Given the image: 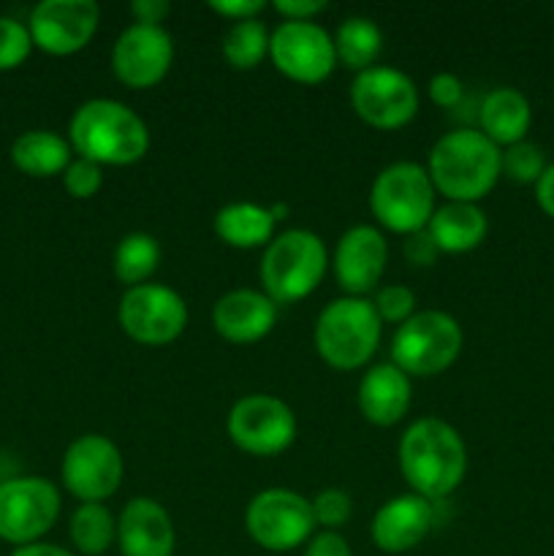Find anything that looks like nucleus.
<instances>
[{"mask_svg":"<svg viewBox=\"0 0 554 556\" xmlns=\"http://www.w3.org/2000/svg\"><path fill=\"white\" fill-rule=\"evenodd\" d=\"M400 472L413 494L443 500L459 489L467 472V448L462 434L443 418H418L400 438Z\"/></svg>","mask_w":554,"mask_h":556,"instance_id":"obj_1","label":"nucleus"},{"mask_svg":"<svg viewBox=\"0 0 554 556\" xmlns=\"http://www.w3.org/2000/svg\"><path fill=\"white\" fill-rule=\"evenodd\" d=\"M68 144L98 166H130L150 152V128L125 103L92 98L71 117Z\"/></svg>","mask_w":554,"mask_h":556,"instance_id":"obj_2","label":"nucleus"},{"mask_svg":"<svg viewBox=\"0 0 554 556\" xmlns=\"http://www.w3.org/2000/svg\"><path fill=\"white\" fill-rule=\"evenodd\" d=\"M500 147L481 130L456 128L435 141L429 152V179L435 193L462 204H478L492 193L500 174Z\"/></svg>","mask_w":554,"mask_h":556,"instance_id":"obj_3","label":"nucleus"},{"mask_svg":"<svg viewBox=\"0 0 554 556\" xmlns=\"http://www.w3.org/2000/svg\"><path fill=\"white\" fill-rule=\"evenodd\" d=\"M383 334V320L369 299L342 296L326 304L315 320V351L340 372H353L375 356Z\"/></svg>","mask_w":554,"mask_h":556,"instance_id":"obj_4","label":"nucleus"},{"mask_svg":"<svg viewBox=\"0 0 554 556\" xmlns=\"http://www.w3.org/2000/svg\"><path fill=\"white\" fill-rule=\"evenodd\" d=\"M329 266L326 244L307 228L282 231L266 244L261 258L264 293L275 304H293L307 299L320 286Z\"/></svg>","mask_w":554,"mask_h":556,"instance_id":"obj_5","label":"nucleus"},{"mask_svg":"<svg viewBox=\"0 0 554 556\" xmlns=\"http://www.w3.org/2000/svg\"><path fill=\"white\" fill-rule=\"evenodd\" d=\"M369 210L391 233L424 231L435 212V185L427 168L413 161L386 166L369 190Z\"/></svg>","mask_w":554,"mask_h":556,"instance_id":"obj_6","label":"nucleus"},{"mask_svg":"<svg viewBox=\"0 0 554 556\" xmlns=\"http://www.w3.org/2000/svg\"><path fill=\"white\" fill-rule=\"evenodd\" d=\"M462 353V329L443 309H424L396 326L391 337V364L411 378H435L451 369Z\"/></svg>","mask_w":554,"mask_h":556,"instance_id":"obj_7","label":"nucleus"},{"mask_svg":"<svg viewBox=\"0 0 554 556\" xmlns=\"http://www.w3.org/2000/svg\"><path fill=\"white\" fill-rule=\"evenodd\" d=\"M244 530L250 541L266 552H293L315 535L310 500L291 489H264L248 503Z\"/></svg>","mask_w":554,"mask_h":556,"instance_id":"obj_8","label":"nucleus"},{"mask_svg":"<svg viewBox=\"0 0 554 556\" xmlns=\"http://www.w3.org/2000/svg\"><path fill=\"white\" fill-rule=\"evenodd\" d=\"M228 440L250 456H280L297 440V416L272 394H250L234 402L226 418Z\"/></svg>","mask_w":554,"mask_h":556,"instance_id":"obj_9","label":"nucleus"},{"mask_svg":"<svg viewBox=\"0 0 554 556\" xmlns=\"http://www.w3.org/2000/svg\"><path fill=\"white\" fill-rule=\"evenodd\" d=\"M117 324L139 345L161 348L188 326V304L177 291L158 282L128 288L117 304Z\"/></svg>","mask_w":554,"mask_h":556,"instance_id":"obj_10","label":"nucleus"},{"mask_svg":"<svg viewBox=\"0 0 554 556\" xmlns=\"http://www.w3.org/2000/svg\"><path fill=\"white\" fill-rule=\"evenodd\" d=\"M60 516V492L47 478H9L0 483V541L38 543Z\"/></svg>","mask_w":554,"mask_h":556,"instance_id":"obj_11","label":"nucleus"},{"mask_svg":"<svg viewBox=\"0 0 554 556\" xmlns=\"http://www.w3.org/2000/svg\"><path fill=\"white\" fill-rule=\"evenodd\" d=\"M125 476V459L106 434H81L65 448L60 478L79 503H103L117 494Z\"/></svg>","mask_w":554,"mask_h":556,"instance_id":"obj_12","label":"nucleus"},{"mask_svg":"<svg viewBox=\"0 0 554 556\" xmlns=\"http://www.w3.org/2000/svg\"><path fill=\"white\" fill-rule=\"evenodd\" d=\"M351 106L373 128L396 130L416 117L418 90L405 71L373 65L353 79Z\"/></svg>","mask_w":554,"mask_h":556,"instance_id":"obj_13","label":"nucleus"},{"mask_svg":"<svg viewBox=\"0 0 554 556\" xmlns=\"http://www.w3.org/2000/svg\"><path fill=\"white\" fill-rule=\"evenodd\" d=\"M269 58L299 85H320L337 68L335 38L315 22H280L269 36Z\"/></svg>","mask_w":554,"mask_h":556,"instance_id":"obj_14","label":"nucleus"},{"mask_svg":"<svg viewBox=\"0 0 554 556\" xmlns=\"http://www.w3.org/2000/svg\"><path fill=\"white\" fill-rule=\"evenodd\" d=\"M174 63V41L163 25L134 22L117 36L112 49V71L130 90H147L166 79Z\"/></svg>","mask_w":554,"mask_h":556,"instance_id":"obj_15","label":"nucleus"},{"mask_svg":"<svg viewBox=\"0 0 554 556\" xmlns=\"http://www.w3.org/2000/svg\"><path fill=\"white\" fill-rule=\"evenodd\" d=\"M101 9L96 0H41L30 11L27 30H30L33 47L43 49L47 54H76L96 36Z\"/></svg>","mask_w":554,"mask_h":556,"instance_id":"obj_16","label":"nucleus"},{"mask_svg":"<svg viewBox=\"0 0 554 556\" xmlns=\"http://www.w3.org/2000/svg\"><path fill=\"white\" fill-rule=\"evenodd\" d=\"M386 264H389V242L383 231L375 226H353L340 237L331 258L337 286L345 296L364 299L383 280Z\"/></svg>","mask_w":554,"mask_h":556,"instance_id":"obj_17","label":"nucleus"},{"mask_svg":"<svg viewBox=\"0 0 554 556\" xmlns=\"http://www.w3.org/2000/svg\"><path fill=\"white\" fill-rule=\"evenodd\" d=\"M432 503L411 492L380 505L369 525V535H373L375 548L383 554H405L416 548L432 532Z\"/></svg>","mask_w":554,"mask_h":556,"instance_id":"obj_18","label":"nucleus"},{"mask_svg":"<svg viewBox=\"0 0 554 556\" xmlns=\"http://www.w3.org/2000/svg\"><path fill=\"white\" fill-rule=\"evenodd\" d=\"M174 521L152 497H134L117 519V548L123 556H174Z\"/></svg>","mask_w":554,"mask_h":556,"instance_id":"obj_19","label":"nucleus"},{"mask_svg":"<svg viewBox=\"0 0 554 556\" xmlns=\"http://www.w3.org/2000/svg\"><path fill=\"white\" fill-rule=\"evenodd\" d=\"M277 320V304L264 291L237 288L217 299L212 307V326L217 334L234 345H253L264 340Z\"/></svg>","mask_w":554,"mask_h":556,"instance_id":"obj_20","label":"nucleus"},{"mask_svg":"<svg viewBox=\"0 0 554 556\" xmlns=\"http://www.w3.org/2000/svg\"><path fill=\"white\" fill-rule=\"evenodd\" d=\"M358 413L373 427H394L411 407V378L394 364H375L358 383Z\"/></svg>","mask_w":554,"mask_h":556,"instance_id":"obj_21","label":"nucleus"},{"mask_svg":"<svg viewBox=\"0 0 554 556\" xmlns=\"http://www.w3.org/2000/svg\"><path fill=\"white\" fill-rule=\"evenodd\" d=\"M478 125H481L478 130L492 144H519V141H525L527 130L532 125L530 101L514 87H498V90L483 96L481 106H478Z\"/></svg>","mask_w":554,"mask_h":556,"instance_id":"obj_22","label":"nucleus"},{"mask_svg":"<svg viewBox=\"0 0 554 556\" xmlns=\"http://www.w3.org/2000/svg\"><path fill=\"white\" fill-rule=\"evenodd\" d=\"M429 237L438 244L440 253L462 255L476 250L487 239L489 223L478 204H462L449 201L432 212V220L427 226Z\"/></svg>","mask_w":554,"mask_h":556,"instance_id":"obj_23","label":"nucleus"},{"mask_svg":"<svg viewBox=\"0 0 554 556\" xmlns=\"http://www.w3.org/2000/svg\"><path fill=\"white\" fill-rule=\"evenodd\" d=\"M275 228L277 220L269 206L253 201H234L215 215V233L237 250L266 248L275 239Z\"/></svg>","mask_w":554,"mask_h":556,"instance_id":"obj_24","label":"nucleus"},{"mask_svg":"<svg viewBox=\"0 0 554 556\" xmlns=\"http://www.w3.org/2000/svg\"><path fill=\"white\" fill-rule=\"evenodd\" d=\"M11 163L27 177H54L71 163V144L52 130H25L11 144Z\"/></svg>","mask_w":554,"mask_h":556,"instance_id":"obj_25","label":"nucleus"},{"mask_svg":"<svg viewBox=\"0 0 554 556\" xmlns=\"http://www.w3.org/2000/svg\"><path fill=\"white\" fill-rule=\"evenodd\" d=\"M380 49H383V30H380L369 16H348V20L337 27V63H342L345 68L356 71V74L373 68L375 60L380 58Z\"/></svg>","mask_w":554,"mask_h":556,"instance_id":"obj_26","label":"nucleus"},{"mask_svg":"<svg viewBox=\"0 0 554 556\" xmlns=\"http://www.w3.org/2000/svg\"><path fill=\"white\" fill-rule=\"evenodd\" d=\"M68 535L79 554L101 556L117 543V519L103 503H81L71 516Z\"/></svg>","mask_w":554,"mask_h":556,"instance_id":"obj_27","label":"nucleus"},{"mask_svg":"<svg viewBox=\"0 0 554 556\" xmlns=\"http://www.w3.org/2000/svg\"><path fill=\"white\" fill-rule=\"evenodd\" d=\"M158 264H161V244L147 231L125 233L114 248V277L128 288L144 286L155 275Z\"/></svg>","mask_w":554,"mask_h":556,"instance_id":"obj_28","label":"nucleus"},{"mask_svg":"<svg viewBox=\"0 0 554 556\" xmlns=\"http://www.w3.org/2000/svg\"><path fill=\"white\" fill-rule=\"evenodd\" d=\"M269 36L272 33L259 20L234 22L223 38V58L234 71L259 68L261 60L269 54Z\"/></svg>","mask_w":554,"mask_h":556,"instance_id":"obj_29","label":"nucleus"},{"mask_svg":"<svg viewBox=\"0 0 554 556\" xmlns=\"http://www.w3.org/2000/svg\"><path fill=\"white\" fill-rule=\"evenodd\" d=\"M543 172H546V157H543L541 147L532 141H519L500 152V174L508 177L511 182L538 185Z\"/></svg>","mask_w":554,"mask_h":556,"instance_id":"obj_30","label":"nucleus"},{"mask_svg":"<svg viewBox=\"0 0 554 556\" xmlns=\"http://www.w3.org/2000/svg\"><path fill=\"white\" fill-rule=\"evenodd\" d=\"M33 52V38L25 22L0 16V71H11L25 63Z\"/></svg>","mask_w":554,"mask_h":556,"instance_id":"obj_31","label":"nucleus"},{"mask_svg":"<svg viewBox=\"0 0 554 556\" xmlns=\"http://www.w3.org/2000/svg\"><path fill=\"white\" fill-rule=\"evenodd\" d=\"M310 508H313L315 527H324L329 532L340 530L353 516V503L342 489H324L310 500Z\"/></svg>","mask_w":554,"mask_h":556,"instance_id":"obj_32","label":"nucleus"},{"mask_svg":"<svg viewBox=\"0 0 554 556\" xmlns=\"http://www.w3.org/2000/svg\"><path fill=\"white\" fill-rule=\"evenodd\" d=\"M373 307L380 315V320L402 326L416 315V293L405 286H383L375 291Z\"/></svg>","mask_w":554,"mask_h":556,"instance_id":"obj_33","label":"nucleus"},{"mask_svg":"<svg viewBox=\"0 0 554 556\" xmlns=\"http://www.w3.org/2000/svg\"><path fill=\"white\" fill-rule=\"evenodd\" d=\"M63 185L74 199H92L103 188V166L87 157H76L63 172Z\"/></svg>","mask_w":554,"mask_h":556,"instance_id":"obj_34","label":"nucleus"},{"mask_svg":"<svg viewBox=\"0 0 554 556\" xmlns=\"http://www.w3.org/2000/svg\"><path fill=\"white\" fill-rule=\"evenodd\" d=\"M462 96H465V85H462L459 76L443 71V74H435L432 79H429V98H432L435 106L454 109L459 106Z\"/></svg>","mask_w":554,"mask_h":556,"instance_id":"obj_35","label":"nucleus"},{"mask_svg":"<svg viewBox=\"0 0 554 556\" xmlns=\"http://www.w3.org/2000/svg\"><path fill=\"white\" fill-rule=\"evenodd\" d=\"M402 250H405V258L411 261L413 266H432L440 255L438 244L432 242V237H429L427 228H424V231H416V233H407Z\"/></svg>","mask_w":554,"mask_h":556,"instance_id":"obj_36","label":"nucleus"},{"mask_svg":"<svg viewBox=\"0 0 554 556\" xmlns=\"http://www.w3.org/2000/svg\"><path fill=\"white\" fill-rule=\"evenodd\" d=\"M304 556H353V552H351V546H348V541L340 535V532L320 530V532H315V535L307 541Z\"/></svg>","mask_w":554,"mask_h":556,"instance_id":"obj_37","label":"nucleus"},{"mask_svg":"<svg viewBox=\"0 0 554 556\" xmlns=\"http://www.w3.org/2000/svg\"><path fill=\"white\" fill-rule=\"evenodd\" d=\"M210 9L231 22H244L255 20V14H261L266 9V3L264 0H212Z\"/></svg>","mask_w":554,"mask_h":556,"instance_id":"obj_38","label":"nucleus"},{"mask_svg":"<svg viewBox=\"0 0 554 556\" xmlns=\"http://www.w3.org/2000/svg\"><path fill=\"white\" fill-rule=\"evenodd\" d=\"M324 9V0H277L275 3V11L286 22H313V16Z\"/></svg>","mask_w":554,"mask_h":556,"instance_id":"obj_39","label":"nucleus"},{"mask_svg":"<svg viewBox=\"0 0 554 556\" xmlns=\"http://www.w3.org/2000/svg\"><path fill=\"white\" fill-rule=\"evenodd\" d=\"M168 11H172V5L166 0H134L130 3V14L139 25H161Z\"/></svg>","mask_w":554,"mask_h":556,"instance_id":"obj_40","label":"nucleus"},{"mask_svg":"<svg viewBox=\"0 0 554 556\" xmlns=\"http://www.w3.org/2000/svg\"><path fill=\"white\" fill-rule=\"evenodd\" d=\"M536 199H538V206H541L549 217H554V163L552 166H546L543 177L538 179Z\"/></svg>","mask_w":554,"mask_h":556,"instance_id":"obj_41","label":"nucleus"},{"mask_svg":"<svg viewBox=\"0 0 554 556\" xmlns=\"http://www.w3.org/2000/svg\"><path fill=\"white\" fill-rule=\"evenodd\" d=\"M11 556H76L68 548L52 546V543H30V546H20Z\"/></svg>","mask_w":554,"mask_h":556,"instance_id":"obj_42","label":"nucleus"}]
</instances>
